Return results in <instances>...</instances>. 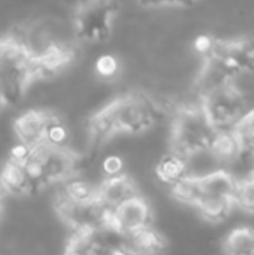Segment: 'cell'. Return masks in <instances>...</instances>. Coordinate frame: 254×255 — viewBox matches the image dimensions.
<instances>
[{"instance_id": "cell-20", "label": "cell", "mask_w": 254, "mask_h": 255, "mask_svg": "<svg viewBox=\"0 0 254 255\" xmlns=\"http://www.w3.org/2000/svg\"><path fill=\"white\" fill-rule=\"evenodd\" d=\"M94 71L103 80H113L120 73V63L113 54H101L94 61Z\"/></svg>"}, {"instance_id": "cell-27", "label": "cell", "mask_w": 254, "mask_h": 255, "mask_svg": "<svg viewBox=\"0 0 254 255\" xmlns=\"http://www.w3.org/2000/svg\"><path fill=\"white\" fill-rule=\"evenodd\" d=\"M251 177H253V179H254V172H253V175H251Z\"/></svg>"}, {"instance_id": "cell-18", "label": "cell", "mask_w": 254, "mask_h": 255, "mask_svg": "<svg viewBox=\"0 0 254 255\" xmlns=\"http://www.w3.org/2000/svg\"><path fill=\"white\" fill-rule=\"evenodd\" d=\"M61 191L68 198L75 200V202H94L99 200V188L98 186H92L91 182L84 181L78 175L68 179L66 182H63Z\"/></svg>"}, {"instance_id": "cell-11", "label": "cell", "mask_w": 254, "mask_h": 255, "mask_svg": "<svg viewBox=\"0 0 254 255\" xmlns=\"http://www.w3.org/2000/svg\"><path fill=\"white\" fill-rule=\"evenodd\" d=\"M2 188L5 193H10L14 196H24L37 193L35 182L31 181V175L28 172L24 161L7 160L2 172Z\"/></svg>"}, {"instance_id": "cell-19", "label": "cell", "mask_w": 254, "mask_h": 255, "mask_svg": "<svg viewBox=\"0 0 254 255\" xmlns=\"http://www.w3.org/2000/svg\"><path fill=\"white\" fill-rule=\"evenodd\" d=\"M235 134L241 139V144L248 151H254V108H249L242 120L234 127Z\"/></svg>"}, {"instance_id": "cell-2", "label": "cell", "mask_w": 254, "mask_h": 255, "mask_svg": "<svg viewBox=\"0 0 254 255\" xmlns=\"http://www.w3.org/2000/svg\"><path fill=\"white\" fill-rule=\"evenodd\" d=\"M35 80V57L26 47V30L10 28L0 45V94L3 106H16Z\"/></svg>"}, {"instance_id": "cell-15", "label": "cell", "mask_w": 254, "mask_h": 255, "mask_svg": "<svg viewBox=\"0 0 254 255\" xmlns=\"http://www.w3.org/2000/svg\"><path fill=\"white\" fill-rule=\"evenodd\" d=\"M155 174L164 184H176L178 181L188 175V160L181 154L169 151L164 154L155 165Z\"/></svg>"}, {"instance_id": "cell-22", "label": "cell", "mask_w": 254, "mask_h": 255, "mask_svg": "<svg viewBox=\"0 0 254 255\" xmlns=\"http://www.w3.org/2000/svg\"><path fill=\"white\" fill-rule=\"evenodd\" d=\"M68 128L63 124V120L56 113H52L51 122H49L47 128V142L54 146H66L68 142Z\"/></svg>"}, {"instance_id": "cell-17", "label": "cell", "mask_w": 254, "mask_h": 255, "mask_svg": "<svg viewBox=\"0 0 254 255\" xmlns=\"http://www.w3.org/2000/svg\"><path fill=\"white\" fill-rule=\"evenodd\" d=\"M200 195H202V189H200L199 175L188 174L181 181H178L176 184L171 186V196L176 202L190 205V207H195L197 202L200 200Z\"/></svg>"}, {"instance_id": "cell-8", "label": "cell", "mask_w": 254, "mask_h": 255, "mask_svg": "<svg viewBox=\"0 0 254 255\" xmlns=\"http://www.w3.org/2000/svg\"><path fill=\"white\" fill-rule=\"evenodd\" d=\"M150 224H152V208L145 198L138 195L120 207L112 208L105 226H110L127 236L143 228H148Z\"/></svg>"}, {"instance_id": "cell-25", "label": "cell", "mask_w": 254, "mask_h": 255, "mask_svg": "<svg viewBox=\"0 0 254 255\" xmlns=\"http://www.w3.org/2000/svg\"><path fill=\"white\" fill-rule=\"evenodd\" d=\"M124 170V160L117 154H112V156H106L103 160V172L106 175H119L122 174Z\"/></svg>"}, {"instance_id": "cell-23", "label": "cell", "mask_w": 254, "mask_h": 255, "mask_svg": "<svg viewBox=\"0 0 254 255\" xmlns=\"http://www.w3.org/2000/svg\"><path fill=\"white\" fill-rule=\"evenodd\" d=\"M64 255H94V254L87 247L84 235L80 231H71V236L66 243V249H64Z\"/></svg>"}, {"instance_id": "cell-9", "label": "cell", "mask_w": 254, "mask_h": 255, "mask_svg": "<svg viewBox=\"0 0 254 255\" xmlns=\"http://www.w3.org/2000/svg\"><path fill=\"white\" fill-rule=\"evenodd\" d=\"M52 113L47 110H28L16 117L12 124L17 141L24 142L30 148L47 142V128Z\"/></svg>"}, {"instance_id": "cell-10", "label": "cell", "mask_w": 254, "mask_h": 255, "mask_svg": "<svg viewBox=\"0 0 254 255\" xmlns=\"http://www.w3.org/2000/svg\"><path fill=\"white\" fill-rule=\"evenodd\" d=\"M99 188V200L108 208H117L127 200L138 196V186L132 181L131 175L119 174V175H106L101 181Z\"/></svg>"}, {"instance_id": "cell-13", "label": "cell", "mask_w": 254, "mask_h": 255, "mask_svg": "<svg viewBox=\"0 0 254 255\" xmlns=\"http://www.w3.org/2000/svg\"><path fill=\"white\" fill-rule=\"evenodd\" d=\"M235 207H237V200L234 195H202L195 205L200 215L211 222L225 221Z\"/></svg>"}, {"instance_id": "cell-6", "label": "cell", "mask_w": 254, "mask_h": 255, "mask_svg": "<svg viewBox=\"0 0 254 255\" xmlns=\"http://www.w3.org/2000/svg\"><path fill=\"white\" fill-rule=\"evenodd\" d=\"M204 111L216 130H230L249 111L246 96L232 82L200 98Z\"/></svg>"}, {"instance_id": "cell-7", "label": "cell", "mask_w": 254, "mask_h": 255, "mask_svg": "<svg viewBox=\"0 0 254 255\" xmlns=\"http://www.w3.org/2000/svg\"><path fill=\"white\" fill-rule=\"evenodd\" d=\"M56 212L61 221L71 231H89V229L101 228L106 224L110 210L101 200L94 202H75L68 198L63 191L56 196Z\"/></svg>"}, {"instance_id": "cell-26", "label": "cell", "mask_w": 254, "mask_h": 255, "mask_svg": "<svg viewBox=\"0 0 254 255\" xmlns=\"http://www.w3.org/2000/svg\"><path fill=\"white\" fill-rule=\"evenodd\" d=\"M110 255H134V254H132L129 249H119V250H115V252H112Z\"/></svg>"}, {"instance_id": "cell-16", "label": "cell", "mask_w": 254, "mask_h": 255, "mask_svg": "<svg viewBox=\"0 0 254 255\" xmlns=\"http://www.w3.org/2000/svg\"><path fill=\"white\" fill-rule=\"evenodd\" d=\"M225 255H254V229L235 228L223 242Z\"/></svg>"}, {"instance_id": "cell-3", "label": "cell", "mask_w": 254, "mask_h": 255, "mask_svg": "<svg viewBox=\"0 0 254 255\" xmlns=\"http://www.w3.org/2000/svg\"><path fill=\"white\" fill-rule=\"evenodd\" d=\"M216 132L200 101L199 104L181 106L171 125L169 151L181 154L187 160L202 153H209Z\"/></svg>"}, {"instance_id": "cell-4", "label": "cell", "mask_w": 254, "mask_h": 255, "mask_svg": "<svg viewBox=\"0 0 254 255\" xmlns=\"http://www.w3.org/2000/svg\"><path fill=\"white\" fill-rule=\"evenodd\" d=\"M80 163L82 156L73 149L49 142L31 148L30 156L24 161L37 191L51 184H63L68 179L75 177L80 170Z\"/></svg>"}, {"instance_id": "cell-1", "label": "cell", "mask_w": 254, "mask_h": 255, "mask_svg": "<svg viewBox=\"0 0 254 255\" xmlns=\"http://www.w3.org/2000/svg\"><path fill=\"white\" fill-rule=\"evenodd\" d=\"M160 115L159 104L143 92L120 96L91 117L87 124L89 146L98 148L119 134H145L159 122Z\"/></svg>"}, {"instance_id": "cell-5", "label": "cell", "mask_w": 254, "mask_h": 255, "mask_svg": "<svg viewBox=\"0 0 254 255\" xmlns=\"http://www.w3.org/2000/svg\"><path fill=\"white\" fill-rule=\"evenodd\" d=\"M117 12V0H80L73 12V31L77 40L85 44H103L110 40Z\"/></svg>"}, {"instance_id": "cell-24", "label": "cell", "mask_w": 254, "mask_h": 255, "mask_svg": "<svg viewBox=\"0 0 254 255\" xmlns=\"http://www.w3.org/2000/svg\"><path fill=\"white\" fill-rule=\"evenodd\" d=\"M214 42H216L214 37H211V35H207V33H202V35H199V37H195V40H193V49H195L197 54L206 57L213 51Z\"/></svg>"}, {"instance_id": "cell-12", "label": "cell", "mask_w": 254, "mask_h": 255, "mask_svg": "<svg viewBox=\"0 0 254 255\" xmlns=\"http://www.w3.org/2000/svg\"><path fill=\"white\" fill-rule=\"evenodd\" d=\"M127 249L134 255H162L167 250V238L148 226L127 235Z\"/></svg>"}, {"instance_id": "cell-14", "label": "cell", "mask_w": 254, "mask_h": 255, "mask_svg": "<svg viewBox=\"0 0 254 255\" xmlns=\"http://www.w3.org/2000/svg\"><path fill=\"white\" fill-rule=\"evenodd\" d=\"M244 151L241 144V139L235 134L234 128L230 130H218L213 139V144L209 148V153L221 163L232 165Z\"/></svg>"}, {"instance_id": "cell-21", "label": "cell", "mask_w": 254, "mask_h": 255, "mask_svg": "<svg viewBox=\"0 0 254 255\" xmlns=\"http://www.w3.org/2000/svg\"><path fill=\"white\" fill-rule=\"evenodd\" d=\"M235 200H237V207L241 210L254 215V179L253 177L239 181Z\"/></svg>"}]
</instances>
